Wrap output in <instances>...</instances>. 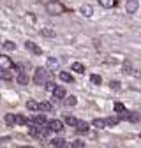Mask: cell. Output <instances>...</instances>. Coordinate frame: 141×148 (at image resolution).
Instances as JSON below:
<instances>
[{"instance_id":"cell-1","label":"cell","mask_w":141,"mask_h":148,"mask_svg":"<svg viewBox=\"0 0 141 148\" xmlns=\"http://www.w3.org/2000/svg\"><path fill=\"white\" fill-rule=\"evenodd\" d=\"M34 81L37 85H46L49 81V71H46L44 67H37L34 72Z\"/></svg>"},{"instance_id":"cell-2","label":"cell","mask_w":141,"mask_h":148,"mask_svg":"<svg viewBox=\"0 0 141 148\" xmlns=\"http://www.w3.org/2000/svg\"><path fill=\"white\" fill-rule=\"evenodd\" d=\"M46 9H48V12H49V14H53V16H58V14H62V12L65 11V9H64V5L58 2V0H51V2L48 4V7H46Z\"/></svg>"},{"instance_id":"cell-3","label":"cell","mask_w":141,"mask_h":148,"mask_svg":"<svg viewBox=\"0 0 141 148\" xmlns=\"http://www.w3.org/2000/svg\"><path fill=\"white\" fill-rule=\"evenodd\" d=\"M11 67H14L12 60L5 55H0V69H11Z\"/></svg>"},{"instance_id":"cell-4","label":"cell","mask_w":141,"mask_h":148,"mask_svg":"<svg viewBox=\"0 0 141 148\" xmlns=\"http://www.w3.org/2000/svg\"><path fill=\"white\" fill-rule=\"evenodd\" d=\"M49 129L53 132H60V131H64V122H60V120H51L49 122Z\"/></svg>"},{"instance_id":"cell-5","label":"cell","mask_w":141,"mask_h":148,"mask_svg":"<svg viewBox=\"0 0 141 148\" xmlns=\"http://www.w3.org/2000/svg\"><path fill=\"white\" fill-rule=\"evenodd\" d=\"M25 46H27V49H28V51H32L34 55H42V49H41L37 44H34L32 41H27V42H25Z\"/></svg>"},{"instance_id":"cell-6","label":"cell","mask_w":141,"mask_h":148,"mask_svg":"<svg viewBox=\"0 0 141 148\" xmlns=\"http://www.w3.org/2000/svg\"><path fill=\"white\" fill-rule=\"evenodd\" d=\"M138 0H127V4H125V11L129 12V14H134L136 11H138Z\"/></svg>"},{"instance_id":"cell-7","label":"cell","mask_w":141,"mask_h":148,"mask_svg":"<svg viewBox=\"0 0 141 148\" xmlns=\"http://www.w3.org/2000/svg\"><path fill=\"white\" fill-rule=\"evenodd\" d=\"M46 65H48V69H49V71H58V69H60V62H58L57 58H53V57H49V58H48Z\"/></svg>"},{"instance_id":"cell-8","label":"cell","mask_w":141,"mask_h":148,"mask_svg":"<svg viewBox=\"0 0 141 148\" xmlns=\"http://www.w3.org/2000/svg\"><path fill=\"white\" fill-rule=\"evenodd\" d=\"M32 123H34V125H46L48 120H46L44 115H34V116H32Z\"/></svg>"},{"instance_id":"cell-9","label":"cell","mask_w":141,"mask_h":148,"mask_svg":"<svg viewBox=\"0 0 141 148\" xmlns=\"http://www.w3.org/2000/svg\"><path fill=\"white\" fill-rule=\"evenodd\" d=\"M88 125L86 122H83V120H78V123H76V131L79 132V134H85V132H88Z\"/></svg>"},{"instance_id":"cell-10","label":"cell","mask_w":141,"mask_h":148,"mask_svg":"<svg viewBox=\"0 0 141 148\" xmlns=\"http://www.w3.org/2000/svg\"><path fill=\"white\" fill-rule=\"evenodd\" d=\"M53 95H55V99H64V97H65V88L57 85L55 90H53Z\"/></svg>"},{"instance_id":"cell-11","label":"cell","mask_w":141,"mask_h":148,"mask_svg":"<svg viewBox=\"0 0 141 148\" xmlns=\"http://www.w3.org/2000/svg\"><path fill=\"white\" fill-rule=\"evenodd\" d=\"M99 4L104 9H113V7H116V0H99Z\"/></svg>"},{"instance_id":"cell-12","label":"cell","mask_w":141,"mask_h":148,"mask_svg":"<svg viewBox=\"0 0 141 148\" xmlns=\"http://www.w3.org/2000/svg\"><path fill=\"white\" fill-rule=\"evenodd\" d=\"M0 79H4V81H11L12 79V74L9 72V69H0Z\"/></svg>"},{"instance_id":"cell-13","label":"cell","mask_w":141,"mask_h":148,"mask_svg":"<svg viewBox=\"0 0 141 148\" xmlns=\"http://www.w3.org/2000/svg\"><path fill=\"white\" fill-rule=\"evenodd\" d=\"M79 11H81V14H83L85 18H90V16L94 14V9H92V5H83Z\"/></svg>"},{"instance_id":"cell-14","label":"cell","mask_w":141,"mask_h":148,"mask_svg":"<svg viewBox=\"0 0 141 148\" xmlns=\"http://www.w3.org/2000/svg\"><path fill=\"white\" fill-rule=\"evenodd\" d=\"M51 145L55 146V148H64L65 146V139L64 138H55V139L51 141Z\"/></svg>"},{"instance_id":"cell-15","label":"cell","mask_w":141,"mask_h":148,"mask_svg":"<svg viewBox=\"0 0 141 148\" xmlns=\"http://www.w3.org/2000/svg\"><path fill=\"white\" fill-rule=\"evenodd\" d=\"M92 125H94V127H97V129H104V127H108L106 120H102V118H95V120L92 122Z\"/></svg>"},{"instance_id":"cell-16","label":"cell","mask_w":141,"mask_h":148,"mask_svg":"<svg viewBox=\"0 0 141 148\" xmlns=\"http://www.w3.org/2000/svg\"><path fill=\"white\" fill-rule=\"evenodd\" d=\"M58 78H60L62 81H65V83H73V76H70V74H69V72H65V71L58 74Z\"/></svg>"},{"instance_id":"cell-17","label":"cell","mask_w":141,"mask_h":148,"mask_svg":"<svg viewBox=\"0 0 141 148\" xmlns=\"http://www.w3.org/2000/svg\"><path fill=\"white\" fill-rule=\"evenodd\" d=\"M4 120H5V123H7V125H9V127H12V125H14V123H16V116H14V115H12V113H7V115H5V118H4Z\"/></svg>"},{"instance_id":"cell-18","label":"cell","mask_w":141,"mask_h":148,"mask_svg":"<svg viewBox=\"0 0 141 148\" xmlns=\"http://www.w3.org/2000/svg\"><path fill=\"white\" fill-rule=\"evenodd\" d=\"M73 71L78 72V74H83V72H85V65L79 64V62H76V64H73Z\"/></svg>"},{"instance_id":"cell-19","label":"cell","mask_w":141,"mask_h":148,"mask_svg":"<svg viewBox=\"0 0 141 148\" xmlns=\"http://www.w3.org/2000/svg\"><path fill=\"white\" fill-rule=\"evenodd\" d=\"M2 46H4V49H5V51H14V49H16V44H14L12 41H5Z\"/></svg>"},{"instance_id":"cell-20","label":"cell","mask_w":141,"mask_h":148,"mask_svg":"<svg viewBox=\"0 0 141 148\" xmlns=\"http://www.w3.org/2000/svg\"><path fill=\"white\" fill-rule=\"evenodd\" d=\"M18 83H20V85H27L28 83V76H27L25 72H20V76H18Z\"/></svg>"},{"instance_id":"cell-21","label":"cell","mask_w":141,"mask_h":148,"mask_svg":"<svg viewBox=\"0 0 141 148\" xmlns=\"http://www.w3.org/2000/svg\"><path fill=\"white\" fill-rule=\"evenodd\" d=\"M123 72H125V74H132V64L129 60L123 62Z\"/></svg>"},{"instance_id":"cell-22","label":"cell","mask_w":141,"mask_h":148,"mask_svg":"<svg viewBox=\"0 0 141 148\" xmlns=\"http://www.w3.org/2000/svg\"><path fill=\"white\" fill-rule=\"evenodd\" d=\"M90 83H94V85H101V83H102V78L99 76V74H92V76H90Z\"/></svg>"},{"instance_id":"cell-23","label":"cell","mask_w":141,"mask_h":148,"mask_svg":"<svg viewBox=\"0 0 141 148\" xmlns=\"http://www.w3.org/2000/svg\"><path fill=\"white\" fill-rule=\"evenodd\" d=\"M70 148H85V141H81V139H76V141H73L69 145Z\"/></svg>"},{"instance_id":"cell-24","label":"cell","mask_w":141,"mask_h":148,"mask_svg":"<svg viewBox=\"0 0 141 148\" xmlns=\"http://www.w3.org/2000/svg\"><path fill=\"white\" fill-rule=\"evenodd\" d=\"M27 108H28L30 111H37V109H39V104L35 102V101H28V102H27Z\"/></svg>"},{"instance_id":"cell-25","label":"cell","mask_w":141,"mask_h":148,"mask_svg":"<svg viewBox=\"0 0 141 148\" xmlns=\"http://www.w3.org/2000/svg\"><path fill=\"white\" fill-rule=\"evenodd\" d=\"M67 125H73V127H76V123H78V118H74V116H65V120H64Z\"/></svg>"},{"instance_id":"cell-26","label":"cell","mask_w":141,"mask_h":148,"mask_svg":"<svg viewBox=\"0 0 141 148\" xmlns=\"http://www.w3.org/2000/svg\"><path fill=\"white\" fill-rule=\"evenodd\" d=\"M39 109H42V111H53V106L49 102H41L39 104Z\"/></svg>"},{"instance_id":"cell-27","label":"cell","mask_w":141,"mask_h":148,"mask_svg":"<svg viewBox=\"0 0 141 148\" xmlns=\"http://www.w3.org/2000/svg\"><path fill=\"white\" fill-rule=\"evenodd\" d=\"M115 111H116V113H123V111H125V106H123L122 102H115Z\"/></svg>"},{"instance_id":"cell-28","label":"cell","mask_w":141,"mask_h":148,"mask_svg":"<svg viewBox=\"0 0 141 148\" xmlns=\"http://www.w3.org/2000/svg\"><path fill=\"white\" fill-rule=\"evenodd\" d=\"M127 120H129V122H139V120H141V115H136V113H132V111H131Z\"/></svg>"},{"instance_id":"cell-29","label":"cell","mask_w":141,"mask_h":148,"mask_svg":"<svg viewBox=\"0 0 141 148\" xmlns=\"http://www.w3.org/2000/svg\"><path fill=\"white\" fill-rule=\"evenodd\" d=\"M41 35H44V37H55V32L49 30V28H44V30H41Z\"/></svg>"},{"instance_id":"cell-30","label":"cell","mask_w":141,"mask_h":148,"mask_svg":"<svg viewBox=\"0 0 141 148\" xmlns=\"http://www.w3.org/2000/svg\"><path fill=\"white\" fill-rule=\"evenodd\" d=\"M118 116H110V118H106V123H108V125H116L118 123Z\"/></svg>"},{"instance_id":"cell-31","label":"cell","mask_w":141,"mask_h":148,"mask_svg":"<svg viewBox=\"0 0 141 148\" xmlns=\"http://www.w3.org/2000/svg\"><path fill=\"white\" fill-rule=\"evenodd\" d=\"M76 102H78V101H76V97H74V95H69V97L65 99V104H67V106H74Z\"/></svg>"},{"instance_id":"cell-32","label":"cell","mask_w":141,"mask_h":148,"mask_svg":"<svg viewBox=\"0 0 141 148\" xmlns=\"http://www.w3.org/2000/svg\"><path fill=\"white\" fill-rule=\"evenodd\" d=\"M16 123H20V125H25V123H28V120H27L23 115H18V116H16Z\"/></svg>"},{"instance_id":"cell-33","label":"cell","mask_w":141,"mask_h":148,"mask_svg":"<svg viewBox=\"0 0 141 148\" xmlns=\"http://www.w3.org/2000/svg\"><path fill=\"white\" fill-rule=\"evenodd\" d=\"M55 86H57V85L53 83V81H48V83H46V90H48V92H53V90H55Z\"/></svg>"},{"instance_id":"cell-34","label":"cell","mask_w":141,"mask_h":148,"mask_svg":"<svg viewBox=\"0 0 141 148\" xmlns=\"http://www.w3.org/2000/svg\"><path fill=\"white\" fill-rule=\"evenodd\" d=\"M110 86H111V90H120V83L118 81H111Z\"/></svg>"},{"instance_id":"cell-35","label":"cell","mask_w":141,"mask_h":148,"mask_svg":"<svg viewBox=\"0 0 141 148\" xmlns=\"http://www.w3.org/2000/svg\"><path fill=\"white\" fill-rule=\"evenodd\" d=\"M20 148H34V146H20Z\"/></svg>"},{"instance_id":"cell-36","label":"cell","mask_w":141,"mask_h":148,"mask_svg":"<svg viewBox=\"0 0 141 148\" xmlns=\"http://www.w3.org/2000/svg\"><path fill=\"white\" fill-rule=\"evenodd\" d=\"M139 138H141V134H139Z\"/></svg>"}]
</instances>
